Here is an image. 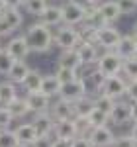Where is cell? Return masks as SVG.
I'll return each instance as SVG.
<instances>
[{
  "label": "cell",
  "instance_id": "cell-1",
  "mask_svg": "<svg viewBox=\"0 0 137 147\" xmlns=\"http://www.w3.org/2000/svg\"><path fill=\"white\" fill-rule=\"evenodd\" d=\"M26 41H28V47L32 53H47L51 47H53V34L51 30L41 26L39 22L32 24L28 28V32L24 34Z\"/></svg>",
  "mask_w": 137,
  "mask_h": 147
},
{
  "label": "cell",
  "instance_id": "cell-2",
  "mask_svg": "<svg viewBox=\"0 0 137 147\" xmlns=\"http://www.w3.org/2000/svg\"><path fill=\"white\" fill-rule=\"evenodd\" d=\"M122 32L118 30V28H114L112 24H108V26H104V28H100V30H96L94 34H92V43L96 47H102L104 51H114L116 45H118V41L122 39Z\"/></svg>",
  "mask_w": 137,
  "mask_h": 147
},
{
  "label": "cell",
  "instance_id": "cell-3",
  "mask_svg": "<svg viewBox=\"0 0 137 147\" xmlns=\"http://www.w3.org/2000/svg\"><path fill=\"white\" fill-rule=\"evenodd\" d=\"M122 63H124V59L120 55H116V51H104L102 55H98V61L94 63V67L106 79V77L120 75L122 73Z\"/></svg>",
  "mask_w": 137,
  "mask_h": 147
},
{
  "label": "cell",
  "instance_id": "cell-4",
  "mask_svg": "<svg viewBox=\"0 0 137 147\" xmlns=\"http://www.w3.org/2000/svg\"><path fill=\"white\" fill-rule=\"evenodd\" d=\"M80 39H82L80 32L75 26H63L53 35V45H57L61 51H67V49H75L80 43Z\"/></svg>",
  "mask_w": 137,
  "mask_h": 147
},
{
  "label": "cell",
  "instance_id": "cell-5",
  "mask_svg": "<svg viewBox=\"0 0 137 147\" xmlns=\"http://www.w3.org/2000/svg\"><path fill=\"white\" fill-rule=\"evenodd\" d=\"M24 22V16L18 8H4L0 12V37L14 34Z\"/></svg>",
  "mask_w": 137,
  "mask_h": 147
},
{
  "label": "cell",
  "instance_id": "cell-6",
  "mask_svg": "<svg viewBox=\"0 0 137 147\" xmlns=\"http://www.w3.org/2000/svg\"><path fill=\"white\" fill-rule=\"evenodd\" d=\"M59 8L65 26H79L84 18V4L79 0H65Z\"/></svg>",
  "mask_w": 137,
  "mask_h": 147
},
{
  "label": "cell",
  "instance_id": "cell-7",
  "mask_svg": "<svg viewBox=\"0 0 137 147\" xmlns=\"http://www.w3.org/2000/svg\"><path fill=\"white\" fill-rule=\"evenodd\" d=\"M126 88H127V80L122 75H114V77H106L100 86V92L114 98V100H122L126 98Z\"/></svg>",
  "mask_w": 137,
  "mask_h": 147
},
{
  "label": "cell",
  "instance_id": "cell-8",
  "mask_svg": "<svg viewBox=\"0 0 137 147\" xmlns=\"http://www.w3.org/2000/svg\"><path fill=\"white\" fill-rule=\"evenodd\" d=\"M86 94H88V86H86L84 79L77 77L75 80H71V82H67V84L61 86L59 98H65V100H68V102H77V100H80V98H84Z\"/></svg>",
  "mask_w": 137,
  "mask_h": 147
},
{
  "label": "cell",
  "instance_id": "cell-9",
  "mask_svg": "<svg viewBox=\"0 0 137 147\" xmlns=\"http://www.w3.org/2000/svg\"><path fill=\"white\" fill-rule=\"evenodd\" d=\"M4 51H6L14 61H26V57L32 53L24 35H14V37H10L8 43H6V47H4Z\"/></svg>",
  "mask_w": 137,
  "mask_h": 147
},
{
  "label": "cell",
  "instance_id": "cell-10",
  "mask_svg": "<svg viewBox=\"0 0 137 147\" xmlns=\"http://www.w3.org/2000/svg\"><path fill=\"white\" fill-rule=\"evenodd\" d=\"M86 137H88V141L92 143V147H110L116 139L112 127H108V125L92 127L90 131L86 134Z\"/></svg>",
  "mask_w": 137,
  "mask_h": 147
},
{
  "label": "cell",
  "instance_id": "cell-11",
  "mask_svg": "<svg viewBox=\"0 0 137 147\" xmlns=\"http://www.w3.org/2000/svg\"><path fill=\"white\" fill-rule=\"evenodd\" d=\"M75 51L79 55L82 67H92L98 61V55H100L98 53V47L94 45L92 41H88V39H80V43L75 47Z\"/></svg>",
  "mask_w": 137,
  "mask_h": 147
},
{
  "label": "cell",
  "instance_id": "cell-12",
  "mask_svg": "<svg viewBox=\"0 0 137 147\" xmlns=\"http://www.w3.org/2000/svg\"><path fill=\"white\" fill-rule=\"evenodd\" d=\"M24 98H26V104H28L30 112H34V114L49 112V106H51V100H53V98H49L47 94H43L41 90H37V92H28Z\"/></svg>",
  "mask_w": 137,
  "mask_h": 147
},
{
  "label": "cell",
  "instance_id": "cell-13",
  "mask_svg": "<svg viewBox=\"0 0 137 147\" xmlns=\"http://www.w3.org/2000/svg\"><path fill=\"white\" fill-rule=\"evenodd\" d=\"M49 114L51 118L59 122V120H71L75 118V110H73V102L65 100V98H59L57 100H51V106H49Z\"/></svg>",
  "mask_w": 137,
  "mask_h": 147
},
{
  "label": "cell",
  "instance_id": "cell-14",
  "mask_svg": "<svg viewBox=\"0 0 137 147\" xmlns=\"http://www.w3.org/2000/svg\"><path fill=\"white\" fill-rule=\"evenodd\" d=\"M37 22L45 28H55V26H61L63 24V18H61V8L55 6V4H47L45 10L37 16Z\"/></svg>",
  "mask_w": 137,
  "mask_h": 147
},
{
  "label": "cell",
  "instance_id": "cell-15",
  "mask_svg": "<svg viewBox=\"0 0 137 147\" xmlns=\"http://www.w3.org/2000/svg\"><path fill=\"white\" fill-rule=\"evenodd\" d=\"M110 122L116 125H126L131 122V110H129V102L126 100H116L114 110L110 112Z\"/></svg>",
  "mask_w": 137,
  "mask_h": 147
},
{
  "label": "cell",
  "instance_id": "cell-16",
  "mask_svg": "<svg viewBox=\"0 0 137 147\" xmlns=\"http://www.w3.org/2000/svg\"><path fill=\"white\" fill-rule=\"evenodd\" d=\"M34 125L35 134L37 136H51L53 134V125H55V120L51 118L49 112H41V114H35L34 120L30 122Z\"/></svg>",
  "mask_w": 137,
  "mask_h": 147
},
{
  "label": "cell",
  "instance_id": "cell-17",
  "mask_svg": "<svg viewBox=\"0 0 137 147\" xmlns=\"http://www.w3.org/2000/svg\"><path fill=\"white\" fill-rule=\"evenodd\" d=\"M53 136L57 137V139H75V137L79 136L77 124H75V118L55 122V125H53Z\"/></svg>",
  "mask_w": 137,
  "mask_h": 147
},
{
  "label": "cell",
  "instance_id": "cell-18",
  "mask_svg": "<svg viewBox=\"0 0 137 147\" xmlns=\"http://www.w3.org/2000/svg\"><path fill=\"white\" fill-rule=\"evenodd\" d=\"M116 55H120L122 59H129V57H135L137 55V49H135V41H133V35L127 34L122 35V39L118 41L116 45Z\"/></svg>",
  "mask_w": 137,
  "mask_h": 147
},
{
  "label": "cell",
  "instance_id": "cell-19",
  "mask_svg": "<svg viewBox=\"0 0 137 147\" xmlns=\"http://www.w3.org/2000/svg\"><path fill=\"white\" fill-rule=\"evenodd\" d=\"M98 12L102 14L104 22L106 24H116L120 20V10H118V4H116V0H102L100 4H98Z\"/></svg>",
  "mask_w": 137,
  "mask_h": 147
},
{
  "label": "cell",
  "instance_id": "cell-20",
  "mask_svg": "<svg viewBox=\"0 0 137 147\" xmlns=\"http://www.w3.org/2000/svg\"><path fill=\"white\" fill-rule=\"evenodd\" d=\"M57 63H59V67L68 69V71H75V73H79V69H82V63H80V59H79V55H77V51H75V49L61 51Z\"/></svg>",
  "mask_w": 137,
  "mask_h": 147
},
{
  "label": "cell",
  "instance_id": "cell-21",
  "mask_svg": "<svg viewBox=\"0 0 137 147\" xmlns=\"http://www.w3.org/2000/svg\"><path fill=\"white\" fill-rule=\"evenodd\" d=\"M14 136H16V139H18L20 145H26V147H30L35 139H37V134H35V129H34L32 124H20L14 129Z\"/></svg>",
  "mask_w": 137,
  "mask_h": 147
},
{
  "label": "cell",
  "instance_id": "cell-22",
  "mask_svg": "<svg viewBox=\"0 0 137 147\" xmlns=\"http://www.w3.org/2000/svg\"><path fill=\"white\" fill-rule=\"evenodd\" d=\"M41 80H43V75L39 73V71H35V69H30V73L24 77V80L20 82L22 84V88L28 92H37L41 88Z\"/></svg>",
  "mask_w": 137,
  "mask_h": 147
},
{
  "label": "cell",
  "instance_id": "cell-23",
  "mask_svg": "<svg viewBox=\"0 0 137 147\" xmlns=\"http://www.w3.org/2000/svg\"><path fill=\"white\" fill-rule=\"evenodd\" d=\"M4 108L10 112V116L14 120H20V118H24V116L30 114V108H28V104H26V98H22V96H16V98H14L10 104H6Z\"/></svg>",
  "mask_w": 137,
  "mask_h": 147
},
{
  "label": "cell",
  "instance_id": "cell-24",
  "mask_svg": "<svg viewBox=\"0 0 137 147\" xmlns=\"http://www.w3.org/2000/svg\"><path fill=\"white\" fill-rule=\"evenodd\" d=\"M39 90L47 94L49 98H57L59 90H61V82L55 75H43V80H41V88Z\"/></svg>",
  "mask_w": 137,
  "mask_h": 147
},
{
  "label": "cell",
  "instance_id": "cell-25",
  "mask_svg": "<svg viewBox=\"0 0 137 147\" xmlns=\"http://www.w3.org/2000/svg\"><path fill=\"white\" fill-rule=\"evenodd\" d=\"M28 73H30V67H28L26 61H14V65H12V69L8 71L6 79L10 80V82H14V84H20Z\"/></svg>",
  "mask_w": 137,
  "mask_h": 147
},
{
  "label": "cell",
  "instance_id": "cell-26",
  "mask_svg": "<svg viewBox=\"0 0 137 147\" xmlns=\"http://www.w3.org/2000/svg\"><path fill=\"white\" fill-rule=\"evenodd\" d=\"M73 110H75V118H86V116L94 110V102H92V98L86 94L84 98L73 102Z\"/></svg>",
  "mask_w": 137,
  "mask_h": 147
},
{
  "label": "cell",
  "instance_id": "cell-27",
  "mask_svg": "<svg viewBox=\"0 0 137 147\" xmlns=\"http://www.w3.org/2000/svg\"><path fill=\"white\" fill-rule=\"evenodd\" d=\"M16 96H18L16 84H14V82H10V80H2V82H0V106L10 104Z\"/></svg>",
  "mask_w": 137,
  "mask_h": 147
},
{
  "label": "cell",
  "instance_id": "cell-28",
  "mask_svg": "<svg viewBox=\"0 0 137 147\" xmlns=\"http://www.w3.org/2000/svg\"><path fill=\"white\" fill-rule=\"evenodd\" d=\"M92 102H94V108H98L100 112L108 114V116H110V112L114 110V106H116L114 98L106 96V94H102V92H98V94H96V98H92Z\"/></svg>",
  "mask_w": 137,
  "mask_h": 147
},
{
  "label": "cell",
  "instance_id": "cell-29",
  "mask_svg": "<svg viewBox=\"0 0 137 147\" xmlns=\"http://www.w3.org/2000/svg\"><path fill=\"white\" fill-rule=\"evenodd\" d=\"M86 122H88V125H90V129H92V127H100V125H108L110 116L104 114V112H100L98 108H94V110L86 116Z\"/></svg>",
  "mask_w": 137,
  "mask_h": 147
},
{
  "label": "cell",
  "instance_id": "cell-30",
  "mask_svg": "<svg viewBox=\"0 0 137 147\" xmlns=\"http://www.w3.org/2000/svg\"><path fill=\"white\" fill-rule=\"evenodd\" d=\"M122 73L126 75V80H135L137 79V55L129 57V59H124Z\"/></svg>",
  "mask_w": 137,
  "mask_h": 147
},
{
  "label": "cell",
  "instance_id": "cell-31",
  "mask_svg": "<svg viewBox=\"0 0 137 147\" xmlns=\"http://www.w3.org/2000/svg\"><path fill=\"white\" fill-rule=\"evenodd\" d=\"M47 4H49V0H24V8L32 16H39L41 12L45 10Z\"/></svg>",
  "mask_w": 137,
  "mask_h": 147
},
{
  "label": "cell",
  "instance_id": "cell-32",
  "mask_svg": "<svg viewBox=\"0 0 137 147\" xmlns=\"http://www.w3.org/2000/svg\"><path fill=\"white\" fill-rule=\"evenodd\" d=\"M18 139L14 136V129H0V147H18Z\"/></svg>",
  "mask_w": 137,
  "mask_h": 147
},
{
  "label": "cell",
  "instance_id": "cell-33",
  "mask_svg": "<svg viewBox=\"0 0 137 147\" xmlns=\"http://www.w3.org/2000/svg\"><path fill=\"white\" fill-rule=\"evenodd\" d=\"M118 4V10L122 16H131L137 12V2L135 0H116Z\"/></svg>",
  "mask_w": 137,
  "mask_h": 147
},
{
  "label": "cell",
  "instance_id": "cell-34",
  "mask_svg": "<svg viewBox=\"0 0 137 147\" xmlns=\"http://www.w3.org/2000/svg\"><path fill=\"white\" fill-rule=\"evenodd\" d=\"M55 77L59 79V82H61V86L63 84H67V82H71V80H75L79 75L75 73V71H68V69H63V67H57V73H55Z\"/></svg>",
  "mask_w": 137,
  "mask_h": 147
},
{
  "label": "cell",
  "instance_id": "cell-35",
  "mask_svg": "<svg viewBox=\"0 0 137 147\" xmlns=\"http://www.w3.org/2000/svg\"><path fill=\"white\" fill-rule=\"evenodd\" d=\"M12 65H14V59H12L4 49H0V75H2V77H6V75H8V71L12 69Z\"/></svg>",
  "mask_w": 137,
  "mask_h": 147
},
{
  "label": "cell",
  "instance_id": "cell-36",
  "mask_svg": "<svg viewBox=\"0 0 137 147\" xmlns=\"http://www.w3.org/2000/svg\"><path fill=\"white\" fill-rule=\"evenodd\" d=\"M84 82H86V84H88V82H92V86H94L96 90L100 92V86H102V82H104V77L100 75V73H98V71H96V69H94L92 73H88V75H86Z\"/></svg>",
  "mask_w": 137,
  "mask_h": 147
},
{
  "label": "cell",
  "instance_id": "cell-37",
  "mask_svg": "<svg viewBox=\"0 0 137 147\" xmlns=\"http://www.w3.org/2000/svg\"><path fill=\"white\" fill-rule=\"evenodd\" d=\"M12 124H14V118L10 116V112L4 106H0V129H10Z\"/></svg>",
  "mask_w": 137,
  "mask_h": 147
},
{
  "label": "cell",
  "instance_id": "cell-38",
  "mask_svg": "<svg viewBox=\"0 0 137 147\" xmlns=\"http://www.w3.org/2000/svg\"><path fill=\"white\" fill-rule=\"evenodd\" d=\"M126 98H127V102H137V79L135 80H127Z\"/></svg>",
  "mask_w": 137,
  "mask_h": 147
},
{
  "label": "cell",
  "instance_id": "cell-39",
  "mask_svg": "<svg viewBox=\"0 0 137 147\" xmlns=\"http://www.w3.org/2000/svg\"><path fill=\"white\" fill-rule=\"evenodd\" d=\"M110 147H137V143L129 136H120V137L114 139V143H112Z\"/></svg>",
  "mask_w": 137,
  "mask_h": 147
},
{
  "label": "cell",
  "instance_id": "cell-40",
  "mask_svg": "<svg viewBox=\"0 0 137 147\" xmlns=\"http://www.w3.org/2000/svg\"><path fill=\"white\" fill-rule=\"evenodd\" d=\"M51 145H53V137L51 136H37V139L30 147H51Z\"/></svg>",
  "mask_w": 137,
  "mask_h": 147
},
{
  "label": "cell",
  "instance_id": "cell-41",
  "mask_svg": "<svg viewBox=\"0 0 137 147\" xmlns=\"http://www.w3.org/2000/svg\"><path fill=\"white\" fill-rule=\"evenodd\" d=\"M71 147H92V143L88 141L86 136H77L73 141H71Z\"/></svg>",
  "mask_w": 137,
  "mask_h": 147
},
{
  "label": "cell",
  "instance_id": "cell-42",
  "mask_svg": "<svg viewBox=\"0 0 137 147\" xmlns=\"http://www.w3.org/2000/svg\"><path fill=\"white\" fill-rule=\"evenodd\" d=\"M2 2H4L6 8H18V10H20L24 6V0H2Z\"/></svg>",
  "mask_w": 137,
  "mask_h": 147
},
{
  "label": "cell",
  "instance_id": "cell-43",
  "mask_svg": "<svg viewBox=\"0 0 137 147\" xmlns=\"http://www.w3.org/2000/svg\"><path fill=\"white\" fill-rule=\"evenodd\" d=\"M71 141L73 139H57V137H53V145L51 147H71Z\"/></svg>",
  "mask_w": 137,
  "mask_h": 147
},
{
  "label": "cell",
  "instance_id": "cell-44",
  "mask_svg": "<svg viewBox=\"0 0 137 147\" xmlns=\"http://www.w3.org/2000/svg\"><path fill=\"white\" fill-rule=\"evenodd\" d=\"M129 110H131V122H137V102H129Z\"/></svg>",
  "mask_w": 137,
  "mask_h": 147
},
{
  "label": "cell",
  "instance_id": "cell-45",
  "mask_svg": "<svg viewBox=\"0 0 137 147\" xmlns=\"http://www.w3.org/2000/svg\"><path fill=\"white\" fill-rule=\"evenodd\" d=\"M129 137L137 143V122H133V125H131V134H129Z\"/></svg>",
  "mask_w": 137,
  "mask_h": 147
},
{
  "label": "cell",
  "instance_id": "cell-46",
  "mask_svg": "<svg viewBox=\"0 0 137 147\" xmlns=\"http://www.w3.org/2000/svg\"><path fill=\"white\" fill-rule=\"evenodd\" d=\"M102 0H84L82 4H90V6H96V4H100Z\"/></svg>",
  "mask_w": 137,
  "mask_h": 147
},
{
  "label": "cell",
  "instance_id": "cell-47",
  "mask_svg": "<svg viewBox=\"0 0 137 147\" xmlns=\"http://www.w3.org/2000/svg\"><path fill=\"white\" fill-rule=\"evenodd\" d=\"M131 35H135V37H137V22L133 24V30H131Z\"/></svg>",
  "mask_w": 137,
  "mask_h": 147
},
{
  "label": "cell",
  "instance_id": "cell-48",
  "mask_svg": "<svg viewBox=\"0 0 137 147\" xmlns=\"http://www.w3.org/2000/svg\"><path fill=\"white\" fill-rule=\"evenodd\" d=\"M4 8H6V6H4V2H2V0H0V12L4 10Z\"/></svg>",
  "mask_w": 137,
  "mask_h": 147
},
{
  "label": "cell",
  "instance_id": "cell-49",
  "mask_svg": "<svg viewBox=\"0 0 137 147\" xmlns=\"http://www.w3.org/2000/svg\"><path fill=\"white\" fill-rule=\"evenodd\" d=\"M133 41H135V49H137V37H135V35H133Z\"/></svg>",
  "mask_w": 137,
  "mask_h": 147
},
{
  "label": "cell",
  "instance_id": "cell-50",
  "mask_svg": "<svg viewBox=\"0 0 137 147\" xmlns=\"http://www.w3.org/2000/svg\"><path fill=\"white\" fill-rule=\"evenodd\" d=\"M18 147H26V145H18Z\"/></svg>",
  "mask_w": 137,
  "mask_h": 147
},
{
  "label": "cell",
  "instance_id": "cell-51",
  "mask_svg": "<svg viewBox=\"0 0 137 147\" xmlns=\"http://www.w3.org/2000/svg\"><path fill=\"white\" fill-rule=\"evenodd\" d=\"M0 49H2V47H0Z\"/></svg>",
  "mask_w": 137,
  "mask_h": 147
},
{
  "label": "cell",
  "instance_id": "cell-52",
  "mask_svg": "<svg viewBox=\"0 0 137 147\" xmlns=\"http://www.w3.org/2000/svg\"><path fill=\"white\" fill-rule=\"evenodd\" d=\"M135 2H137V0H135Z\"/></svg>",
  "mask_w": 137,
  "mask_h": 147
}]
</instances>
